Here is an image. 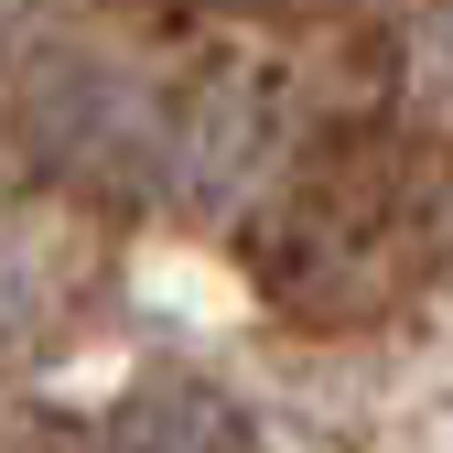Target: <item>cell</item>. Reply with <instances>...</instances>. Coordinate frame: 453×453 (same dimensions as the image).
<instances>
[{
	"mask_svg": "<svg viewBox=\"0 0 453 453\" xmlns=\"http://www.w3.org/2000/svg\"><path fill=\"white\" fill-rule=\"evenodd\" d=\"M97 453H259L249 421L216 400V388H141V400L108 421Z\"/></svg>",
	"mask_w": 453,
	"mask_h": 453,
	"instance_id": "obj_1",
	"label": "cell"
}]
</instances>
